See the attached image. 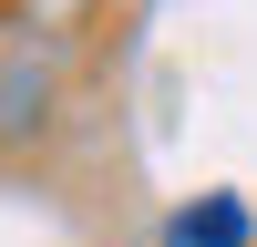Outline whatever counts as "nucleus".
I'll return each mask as SVG.
<instances>
[{
	"mask_svg": "<svg viewBox=\"0 0 257 247\" xmlns=\"http://www.w3.org/2000/svg\"><path fill=\"white\" fill-rule=\"evenodd\" d=\"M165 247H175V237H165Z\"/></svg>",
	"mask_w": 257,
	"mask_h": 247,
	"instance_id": "obj_2",
	"label": "nucleus"
},
{
	"mask_svg": "<svg viewBox=\"0 0 257 247\" xmlns=\"http://www.w3.org/2000/svg\"><path fill=\"white\" fill-rule=\"evenodd\" d=\"M165 237H175V247H247V237H257V216H247L237 196H196Z\"/></svg>",
	"mask_w": 257,
	"mask_h": 247,
	"instance_id": "obj_1",
	"label": "nucleus"
}]
</instances>
